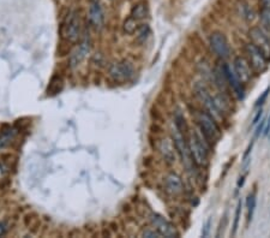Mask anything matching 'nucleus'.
Instances as JSON below:
<instances>
[{"instance_id": "28", "label": "nucleus", "mask_w": 270, "mask_h": 238, "mask_svg": "<svg viewBox=\"0 0 270 238\" xmlns=\"http://www.w3.org/2000/svg\"><path fill=\"white\" fill-rule=\"evenodd\" d=\"M8 231V225L5 222H0V237L5 236Z\"/></svg>"}, {"instance_id": "24", "label": "nucleus", "mask_w": 270, "mask_h": 238, "mask_svg": "<svg viewBox=\"0 0 270 238\" xmlns=\"http://www.w3.org/2000/svg\"><path fill=\"white\" fill-rule=\"evenodd\" d=\"M269 93H270V87L267 88V89L264 90V92L262 93V95H261L260 98H258V100L256 101L255 107H261V106H262V105H263L264 103H266V100H267V98H268Z\"/></svg>"}, {"instance_id": "9", "label": "nucleus", "mask_w": 270, "mask_h": 238, "mask_svg": "<svg viewBox=\"0 0 270 238\" xmlns=\"http://www.w3.org/2000/svg\"><path fill=\"white\" fill-rule=\"evenodd\" d=\"M150 222H152L153 226L155 228V230L161 235L162 237L172 238V237H178L179 234L177 229L174 228L172 223H169L168 220L164 219L163 217L158 213H153L150 215Z\"/></svg>"}, {"instance_id": "2", "label": "nucleus", "mask_w": 270, "mask_h": 238, "mask_svg": "<svg viewBox=\"0 0 270 238\" xmlns=\"http://www.w3.org/2000/svg\"><path fill=\"white\" fill-rule=\"evenodd\" d=\"M197 124L201 131L209 140V142H215L220 138L221 130L218 127L217 121L215 120L209 113L207 112H198L197 113Z\"/></svg>"}, {"instance_id": "20", "label": "nucleus", "mask_w": 270, "mask_h": 238, "mask_svg": "<svg viewBox=\"0 0 270 238\" xmlns=\"http://www.w3.org/2000/svg\"><path fill=\"white\" fill-rule=\"evenodd\" d=\"M136 33H137V40H138V41L143 44V42L147 41V39L149 38V35H150L149 25H148V24L139 25L137 32H136Z\"/></svg>"}, {"instance_id": "29", "label": "nucleus", "mask_w": 270, "mask_h": 238, "mask_svg": "<svg viewBox=\"0 0 270 238\" xmlns=\"http://www.w3.org/2000/svg\"><path fill=\"white\" fill-rule=\"evenodd\" d=\"M262 116H263V110H262V109H260V110H258L257 115L255 116L254 120H252V125H256V124L260 123L261 119H262Z\"/></svg>"}, {"instance_id": "11", "label": "nucleus", "mask_w": 270, "mask_h": 238, "mask_svg": "<svg viewBox=\"0 0 270 238\" xmlns=\"http://www.w3.org/2000/svg\"><path fill=\"white\" fill-rule=\"evenodd\" d=\"M222 69H223L224 75H226L228 87L231 88L233 93H234V95L237 96L239 100H244V98H245V89H244V84L241 83L240 79L238 78L234 69H233L232 66H229L228 64H223Z\"/></svg>"}, {"instance_id": "30", "label": "nucleus", "mask_w": 270, "mask_h": 238, "mask_svg": "<svg viewBox=\"0 0 270 238\" xmlns=\"http://www.w3.org/2000/svg\"><path fill=\"white\" fill-rule=\"evenodd\" d=\"M267 121L264 120V119H261V124L257 126V131H256V136H260L261 134H263L264 131V127H266Z\"/></svg>"}, {"instance_id": "10", "label": "nucleus", "mask_w": 270, "mask_h": 238, "mask_svg": "<svg viewBox=\"0 0 270 238\" xmlns=\"http://www.w3.org/2000/svg\"><path fill=\"white\" fill-rule=\"evenodd\" d=\"M249 36L250 40H251V44L255 47H257L266 56L267 59H270V39L263 32V29L257 27L252 28L249 32Z\"/></svg>"}, {"instance_id": "14", "label": "nucleus", "mask_w": 270, "mask_h": 238, "mask_svg": "<svg viewBox=\"0 0 270 238\" xmlns=\"http://www.w3.org/2000/svg\"><path fill=\"white\" fill-rule=\"evenodd\" d=\"M159 152H160L162 159L166 161L167 164H173L175 161V152H177V148H175L174 142L172 143V141L168 140V138H162V140L159 142Z\"/></svg>"}, {"instance_id": "12", "label": "nucleus", "mask_w": 270, "mask_h": 238, "mask_svg": "<svg viewBox=\"0 0 270 238\" xmlns=\"http://www.w3.org/2000/svg\"><path fill=\"white\" fill-rule=\"evenodd\" d=\"M233 69H234L238 78L240 79L243 84L249 83V82L251 81L254 70H252L251 65H250L249 61H247V59L244 58V57H237V58L234 59Z\"/></svg>"}, {"instance_id": "16", "label": "nucleus", "mask_w": 270, "mask_h": 238, "mask_svg": "<svg viewBox=\"0 0 270 238\" xmlns=\"http://www.w3.org/2000/svg\"><path fill=\"white\" fill-rule=\"evenodd\" d=\"M89 51H90V42L88 41L87 38H85L83 40V42L81 44V46H79L77 50L72 53V56H71L70 58L71 66L72 67L78 66V65L82 63V60L85 58V56L89 53Z\"/></svg>"}, {"instance_id": "21", "label": "nucleus", "mask_w": 270, "mask_h": 238, "mask_svg": "<svg viewBox=\"0 0 270 238\" xmlns=\"http://www.w3.org/2000/svg\"><path fill=\"white\" fill-rule=\"evenodd\" d=\"M241 200L238 201L237 209H235V215H234V222H233V229H232V236H235L237 235L238 228H239V220H240V214H241Z\"/></svg>"}, {"instance_id": "1", "label": "nucleus", "mask_w": 270, "mask_h": 238, "mask_svg": "<svg viewBox=\"0 0 270 238\" xmlns=\"http://www.w3.org/2000/svg\"><path fill=\"white\" fill-rule=\"evenodd\" d=\"M189 148L193 163L197 166L206 165L208 161V154L210 149V142L208 138L203 135L201 129L198 127L195 132H192L189 137Z\"/></svg>"}, {"instance_id": "13", "label": "nucleus", "mask_w": 270, "mask_h": 238, "mask_svg": "<svg viewBox=\"0 0 270 238\" xmlns=\"http://www.w3.org/2000/svg\"><path fill=\"white\" fill-rule=\"evenodd\" d=\"M89 21L95 29H101L105 23V13L99 1L93 0L89 6Z\"/></svg>"}, {"instance_id": "15", "label": "nucleus", "mask_w": 270, "mask_h": 238, "mask_svg": "<svg viewBox=\"0 0 270 238\" xmlns=\"http://www.w3.org/2000/svg\"><path fill=\"white\" fill-rule=\"evenodd\" d=\"M164 185H166V190L169 192L170 195H179L184 190L183 180L179 177L177 174L172 172L166 177L164 179Z\"/></svg>"}, {"instance_id": "22", "label": "nucleus", "mask_w": 270, "mask_h": 238, "mask_svg": "<svg viewBox=\"0 0 270 238\" xmlns=\"http://www.w3.org/2000/svg\"><path fill=\"white\" fill-rule=\"evenodd\" d=\"M61 88H62V81L61 79H56V82H52V83H51V86L50 88H48V92L51 93V95H55V94H58L59 92H60L61 90ZM50 93H48V94H50Z\"/></svg>"}, {"instance_id": "5", "label": "nucleus", "mask_w": 270, "mask_h": 238, "mask_svg": "<svg viewBox=\"0 0 270 238\" xmlns=\"http://www.w3.org/2000/svg\"><path fill=\"white\" fill-rule=\"evenodd\" d=\"M196 94H197L202 105H203L204 109H206V112L209 113L216 121H218L220 119H223V113L217 109L214 100V96L210 94L206 87L204 86L196 87Z\"/></svg>"}, {"instance_id": "31", "label": "nucleus", "mask_w": 270, "mask_h": 238, "mask_svg": "<svg viewBox=\"0 0 270 238\" xmlns=\"http://www.w3.org/2000/svg\"><path fill=\"white\" fill-rule=\"evenodd\" d=\"M260 4L262 8H268V10H270V0H260Z\"/></svg>"}, {"instance_id": "17", "label": "nucleus", "mask_w": 270, "mask_h": 238, "mask_svg": "<svg viewBox=\"0 0 270 238\" xmlns=\"http://www.w3.org/2000/svg\"><path fill=\"white\" fill-rule=\"evenodd\" d=\"M148 15V5L146 1H141V2H137V4L135 5V6L132 7L131 10V16L132 18L137 19V21H139V19H143L146 18Z\"/></svg>"}, {"instance_id": "4", "label": "nucleus", "mask_w": 270, "mask_h": 238, "mask_svg": "<svg viewBox=\"0 0 270 238\" xmlns=\"http://www.w3.org/2000/svg\"><path fill=\"white\" fill-rule=\"evenodd\" d=\"M61 34L70 42L78 41L81 38V19L76 11L70 12L65 18L61 27Z\"/></svg>"}, {"instance_id": "23", "label": "nucleus", "mask_w": 270, "mask_h": 238, "mask_svg": "<svg viewBox=\"0 0 270 238\" xmlns=\"http://www.w3.org/2000/svg\"><path fill=\"white\" fill-rule=\"evenodd\" d=\"M12 130H5L0 135V147H5L12 138Z\"/></svg>"}, {"instance_id": "6", "label": "nucleus", "mask_w": 270, "mask_h": 238, "mask_svg": "<svg viewBox=\"0 0 270 238\" xmlns=\"http://www.w3.org/2000/svg\"><path fill=\"white\" fill-rule=\"evenodd\" d=\"M245 55L254 72L263 73L268 69V59L252 44H247L245 46Z\"/></svg>"}, {"instance_id": "33", "label": "nucleus", "mask_w": 270, "mask_h": 238, "mask_svg": "<svg viewBox=\"0 0 270 238\" xmlns=\"http://www.w3.org/2000/svg\"><path fill=\"white\" fill-rule=\"evenodd\" d=\"M244 182H245V176H241V177L239 178V180H238V188L243 186Z\"/></svg>"}, {"instance_id": "27", "label": "nucleus", "mask_w": 270, "mask_h": 238, "mask_svg": "<svg viewBox=\"0 0 270 238\" xmlns=\"http://www.w3.org/2000/svg\"><path fill=\"white\" fill-rule=\"evenodd\" d=\"M210 228H212V219L208 218V219H207V222L204 223L203 229H202V236L208 237L209 234H210Z\"/></svg>"}, {"instance_id": "7", "label": "nucleus", "mask_w": 270, "mask_h": 238, "mask_svg": "<svg viewBox=\"0 0 270 238\" xmlns=\"http://www.w3.org/2000/svg\"><path fill=\"white\" fill-rule=\"evenodd\" d=\"M209 45L213 52L215 53L218 58L227 59L231 56V46L226 36L222 33L215 32L210 35Z\"/></svg>"}, {"instance_id": "25", "label": "nucleus", "mask_w": 270, "mask_h": 238, "mask_svg": "<svg viewBox=\"0 0 270 238\" xmlns=\"http://www.w3.org/2000/svg\"><path fill=\"white\" fill-rule=\"evenodd\" d=\"M142 237H148V238H160L162 237L160 234H159L158 231L155 230H152V229H148V230H144L143 232H142Z\"/></svg>"}, {"instance_id": "3", "label": "nucleus", "mask_w": 270, "mask_h": 238, "mask_svg": "<svg viewBox=\"0 0 270 238\" xmlns=\"http://www.w3.org/2000/svg\"><path fill=\"white\" fill-rule=\"evenodd\" d=\"M172 135H173V142H174V146L175 148H177L178 154L180 155L181 160H183V164L190 171L195 163H193L191 153H190L189 142L185 140V136L183 135V132H181L175 125L172 127Z\"/></svg>"}, {"instance_id": "18", "label": "nucleus", "mask_w": 270, "mask_h": 238, "mask_svg": "<svg viewBox=\"0 0 270 238\" xmlns=\"http://www.w3.org/2000/svg\"><path fill=\"white\" fill-rule=\"evenodd\" d=\"M256 205H257V198H256V194H255V192H252V194H250L249 196H247V200H246L247 219H249V222H251L252 218H254Z\"/></svg>"}, {"instance_id": "26", "label": "nucleus", "mask_w": 270, "mask_h": 238, "mask_svg": "<svg viewBox=\"0 0 270 238\" xmlns=\"http://www.w3.org/2000/svg\"><path fill=\"white\" fill-rule=\"evenodd\" d=\"M261 17H262L264 24L268 25L270 28V10H268V8H262V11H261Z\"/></svg>"}, {"instance_id": "19", "label": "nucleus", "mask_w": 270, "mask_h": 238, "mask_svg": "<svg viewBox=\"0 0 270 238\" xmlns=\"http://www.w3.org/2000/svg\"><path fill=\"white\" fill-rule=\"evenodd\" d=\"M138 27H139V25L137 24V19L132 18V17L130 16L129 18H127L126 21L124 22L123 29L126 34H129V35H132V34H135L136 32H137Z\"/></svg>"}, {"instance_id": "32", "label": "nucleus", "mask_w": 270, "mask_h": 238, "mask_svg": "<svg viewBox=\"0 0 270 238\" xmlns=\"http://www.w3.org/2000/svg\"><path fill=\"white\" fill-rule=\"evenodd\" d=\"M269 132H270V117L268 119V121H267V124H266V127H264V131H263V136H268L269 135Z\"/></svg>"}, {"instance_id": "8", "label": "nucleus", "mask_w": 270, "mask_h": 238, "mask_svg": "<svg viewBox=\"0 0 270 238\" xmlns=\"http://www.w3.org/2000/svg\"><path fill=\"white\" fill-rule=\"evenodd\" d=\"M109 76L119 82L130 81L135 76V67L131 61L121 60L109 66Z\"/></svg>"}]
</instances>
